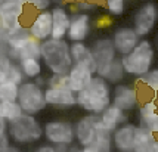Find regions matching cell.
<instances>
[{
  "instance_id": "cell-35",
  "label": "cell",
  "mask_w": 158,
  "mask_h": 152,
  "mask_svg": "<svg viewBox=\"0 0 158 152\" xmlns=\"http://www.w3.org/2000/svg\"><path fill=\"white\" fill-rule=\"evenodd\" d=\"M39 151L40 152H55V146L52 145V143H49V145H41L39 148Z\"/></svg>"
},
{
  "instance_id": "cell-36",
  "label": "cell",
  "mask_w": 158,
  "mask_h": 152,
  "mask_svg": "<svg viewBox=\"0 0 158 152\" xmlns=\"http://www.w3.org/2000/svg\"><path fill=\"white\" fill-rule=\"evenodd\" d=\"M9 2H16V3H22V5L27 3V0H9Z\"/></svg>"
},
{
  "instance_id": "cell-14",
  "label": "cell",
  "mask_w": 158,
  "mask_h": 152,
  "mask_svg": "<svg viewBox=\"0 0 158 152\" xmlns=\"http://www.w3.org/2000/svg\"><path fill=\"white\" fill-rule=\"evenodd\" d=\"M111 40L114 43V47L117 50L118 56H123L127 55L131 49L138 44L140 37L133 30V27H120L114 31Z\"/></svg>"
},
{
  "instance_id": "cell-24",
  "label": "cell",
  "mask_w": 158,
  "mask_h": 152,
  "mask_svg": "<svg viewBox=\"0 0 158 152\" xmlns=\"http://www.w3.org/2000/svg\"><path fill=\"white\" fill-rule=\"evenodd\" d=\"M40 43L41 42H39V40H35V39L31 37L24 47H21V49H9L7 56H9L10 59L18 61V62H19L21 59H24V58H28V56L40 58Z\"/></svg>"
},
{
  "instance_id": "cell-19",
  "label": "cell",
  "mask_w": 158,
  "mask_h": 152,
  "mask_svg": "<svg viewBox=\"0 0 158 152\" xmlns=\"http://www.w3.org/2000/svg\"><path fill=\"white\" fill-rule=\"evenodd\" d=\"M95 76V72L86 65L81 64H73V67L68 71V78H69V90H73L74 93H78L83 90L87 84L90 83L92 77Z\"/></svg>"
},
{
  "instance_id": "cell-6",
  "label": "cell",
  "mask_w": 158,
  "mask_h": 152,
  "mask_svg": "<svg viewBox=\"0 0 158 152\" xmlns=\"http://www.w3.org/2000/svg\"><path fill=\"white\" fill-rule=\"evenodd\" d=\"M43 136L48 140V143L56 145H73L76 140L74 125L65 120H53L48 121L43 127Z\"/></svg>"
},
{
  "instance_id": "cell-27",
  "label": "cell",
  "mask_w": 158,
  "mask_h": 152,
  "mask_svg": "<svg viewBox=\"0 0 158 152\" xmlns=\"http://www.w3.org/2000/svg\"><path fill=\"white\" fill-rule=\"evenodd\" d=\"M124 76H126V72H124L123 64H121V58L118 56L117 59L110 65V68L105 71V74H103L102 77L106 80V81H110V83L114 86V84L123 81Z\"/></svg>"
},
{
  "instance_id": "cell-18",
  "label": "cell",
  "mask_w": 158,
  "mask_h": 152,
  "mask_svg": "<svg viewBox=\"0 0 158 152\" xmlns=\"http://www.w3.org/2000/svg\"><path fill=\"white\" fill-rule=\"evenodd\" d=\"M50 14H52V39H67V33H68V27H69V16L68 10L62 5H56L50 9Z\"/></svg>"
},
{
  "instance_id": "cell-5",
  "label": "cell",
  "mask_w": 158,
  "mask_h": 152,
  "mask_svg": "<svg viewBox=\"0 0 158 152\" xmlns=\"http://www.w3.org/2000/svg\"><path fill=\"white\" fill-rule=\"evenodd\" d=\"M18 102L24 112L35 115L40 111H43L48 104L44 99V90L41 86L35 81H27V83L19 84V92H18Z\"/></svg>"
},
{
  "instance_id": "cell-39",
  "label": "cell",
  "mask_w": 158,
  "mask_h": 152,
  "mask_svg": "<svg viewBox=\"0 0 158 152\" xmlns=\"http://www.w3.org/2000/svg\"><path fill=\"white\" fill-rule=\"evenodd\" d=\"M2 2H5V0H0V3H2Z\"/></svg>"
},
{
  "instance_id": "cell-20",
  "label": "cell",
  "mask_w": 158,
  "mask_h": 152,
  "mask_svg": "<svg viewBox=\"0 0 158 152\" xmlns=\"http://www.w3.org/2000/svg\"><path fill=\"white\" fill-rule=\"evenodd\" d=\"M69 53L73 58V64L86 65L96 74V62H95L90 46H87L84 42H73L69 44Z\"/></svg>"
},
{
  "instance_id": "cell-12",
  "label": "cell",
  "mask_w": 158,
  "mask_h": 152,
  "mask_svg": "<svg viewBox=\"0 0 158 152\" xmlns=\"http://www.w3.org/2000/svg\"><path fill=\"white\" fill-rule=\"evenodd\" d=\"M92 33V19L87 12H77L69 16V27L67 33L68 42H86Z\"/></svg>"
},
{
  "instance_id": "cell-33",
  "label": "cell",
  "mask_w": 158,
  "mask_h": 152,
  "mask_svg": "<svg viewBox=\"0 0 158 152\" xmlns=\"http://www.w3.org/2000/svg\"><path fill=\"white\" fill-rule=\"evenodd\" d=\"M6 131H7V123L6 120L0 118V143L6 140Z\"/></svg>"
},
{
  "instance_id": "cell-30",
  "label": "cell",
  "mask_w": 158,
  "mask_h": 152,
  "mask_svg": "<svg viewBox=\"0 0 158 152\" xmlns=\"http://www.w3.org/2000/svg\"><path fill=\"white\" fill-rule=\"evenodd\" d=\"M127 2L126 0H105V10L111 16H121L126 12Z\"/></svg>"
},
{
  "instance_id": "cell-17",
  "label": "cell",
  "mask_w": 158,
  "mask_h": 152,
  "mask_svg": "<svg viewBox=\"0 0 158 152\" xmlns=\"http://www.w3.org/2000/svg\"><path fill=\"white\" fill-rule=\"evenodd\" d=\"M28 31H30V35L39 42L49 39L52 34V14H50V10L49 9L39 10L35 14L33 22L30 24Z\"/></svg>"
},
{
  "instance_id": "cell-11",
  "label": "cell",
  "mask_w": 158,
  "mask_h": 152,
  "mask_svg": "<svg viewBox=\"0 0 158 152\" xmlns=\"http://www.w3.org/2000/svg\"><path fill=\"white\" fill-rule=\"evenodd\" d=\"M25 12V5L22 3H16V2H9L5 0L0 3V22H2V28L10 33V31H16L22 28V15Z\"/></svg>"
},
{
  "instance_id": "cell-34",
  "label": "cell",
  "mask_w": 158,
  "mask_h": 152,
  "mask_svg": "<svg viewBox=\"0 0 158 152\" xmlns=\"http://www.w3.org/2000/svg\"><path fill=\"white\" fill-rule=\"evenodd\" d=\"M78 5V9L83 10V12H89V10H93V9H96V5H93V3H89V2H80V3H77Z\"/></svg>"
},
{
  "instance_id": "cell-28",
  "label": "cell",
  "mask_w": 158,
  "mask_h": 152,
  "mask_svg": "<svg viewBox=\"0 0 158 152\" xmlns=\"http://www.w3.org/2000/svg\"><path fill=\"white\" fill-rule=\"evenodd\" d=\"M138 83H140L142 86H145L148 90H151L152 93H158V68L152 67L148 72H145L143 76H140L136 78Z\"/></svg>"
},
{
  "instance_id": "cell-2",
  "label": "cell",
  "mask_w": 158,
  "mask_h": 152,
  "mask_svg": "<svg viewBox=\"0 0 158 152\" xmlns=\"http://www.w3.org/2000/svg\"><path fill=\"white\" fill-rule=\"evenodd\" d=\"M40 59L52 74H68L73 67V58L69 53V43L62 39L49 37L40 43Z\"/></svg>"
},
{
  "instance_id": "cell-7",
  "label": "cell",
  "mask_w": 158,
  "mask_h": 152,
  "mask_svg": "<svg viewBox=\"0 0 158 152\" xmlns=\"http://www.w3.org/2000/svg\"><path fill=\"white\" fill-rule=\"evenodd\" d=\"M158 22V5L154 2H145L142 6L133 15V30L138 33V35L146 37L155 30Z\"/></svg>"
},
{
  "instance_id": "cell-25",
  "label": "cell",
  "mask_w": 158,
  "mask_h": 152,
  "mask_svg": "<svg viewBox=\"0 0 158 152\" xmlns=\"http://www.w3.org/2000/svg\"><path fill=\"white\" fill-rule=\"evenodd\" d=\"M19 68L24 77L35 78V77L41 76V59L40 58H33V56L24 58L19 61Z\"/></svg>"
},
{
  "instance_id": "cell-16",
  "label": "cell",
  "mask_w": 158,
  "mask_h": 152,
  "mask_svg": "<svg viewBox=\"0 0 158 152\" xmlns=\"http://www.w3.org/2000/svg\"><path fill=\"white\" fill-rule=\"evenodd\" d=\"M138 125L130 124L129 121L118 125L112 131V145L118 152H133V142H135V131Z\"/></svg>"
},
{
  "instance_id": "cell-23",
  "label": "cell",
  "mask_w": 158,
  "mask_h": 152,
  "mask_svg": "<svg viewBox=\"0 0 158 152\" xmlns=\"http://www.w3.org/2000/svg\"><path fill=\"white\" fill-rule=\"evenodd\" d=\"M84 152H111L114 151V145H112V131H110L105 125H103L96 139L93 140V143L89 146L83 148Z\"/></svg>"
},
{
  "instance_id": "cell-21",
  "label": "cell",
  "mask_w": 158,
  "mask_h": 152,
  "mask_svg": "<svg viewBox=\"0 0 158 152\" xmlns=\"http://www.w3.org/2000/svg\"><path fill=\"white\" fill-rule=\"evenodd\" d=\"M133 152H158V140L155 133L138 125L135 131Z\"/></svg>"
},
{
  "instance_id": "cell-32",
  "label": "cell",
  "mask_w": 158,
  "mask_h": 152,
  "mask_svg": "<svg viewBox=\"0 0 158 152\" xmlns=\"http://www.w3.org/2000/svg\"><path fill=\"white\" fill-rule=\"evenodd\" d=\"M53 2L52 0H27V5L35 10H46L50 7Z\"/></svg>"
},
{
  "instance_id": "cell-1",
  "label": "cell",
  "mask_w": 158,
  "mask_h": 152,
  "mask_svg": "<svg viewBox=\"0 0 158 152\" xmlns=\"http://www.w3.org/2000/svg\"><path fill=\"white\" fill-rule=\"evenodd\" d=\"M111 86L112 84L106 81L103 77L95 74L90 83L78 93H76L77 105L87 114L99 115L108 105H111V92H112Z\"/></svg>"
},
{
  "instance_id": "cell-26",
  "label": "cell",
  "mask_w": 158,
  "mask_h": 152,
  "mask_svg": "<svg viewBox=\"0 0 158 152\" xmlns=\"http://www.w3.org/2000/svg\"><path fill=\"white\" fill-rule=\"evenodd\" d=\"M24 114L18 101H0V118L12 121Z\"/></svg>"
},
{
  "instance_id": "cell-15",
  "label": "cell",
  "mask_w": 158,
  "mask_h": 152,
  "mask_svg": "<svg viewBox=\"0 0 158 152\" xmlns=\"http://www.w3.org/2000/svg\"><path fill=\"white\" fill-rule=\"evenodd\" d=\"M139 125L158 134V102L157 97H151L139 105Z\"/></svg>"
},
{
  "instance_id": "cell-9",
  "label": "cell",
  "mask_w": 158,
  "mask_h": 152,
  "mask_svg": "<svg viewBox=\"0 0 158 152\" xmlns=\"http://www.w3.org/2000/svg\"><path fill=\"white\" fill-rule=\"evenodd\" d=\"M102 127L103 124L101 123V118L96 114H87L81 117L74 125L77 143L81 148H86L90 143H93V140L96 139Z\"/></svg>"
},
{
  "instance_id": "cell-37",
  "label": "cell",
  "mask_w": 158,
  "mask_h": 152,
  "mask_svg": "<svg viewBox=\"0 0 158 152\" xmlns=\"http://www.w3.org/2000/svg\"><path fill=\"white\" fill-rule=\"evenodd\" d=\"M155 42H157L155 44H157V50H158V34H157V40H155Z\"/></svg>"
},
{
  "instance_id": "cell-8",
  "label": "cell",
  "mask_w": 158,
  "mask_h": 152,
  "mask_svg": "<svg viewBox=\"0 0 158 152\" xmlns=\"http://www.w3.org/2000/svg\"><path fill=\"white\" fill-rule=\"evenodd\" d=\"M92 53L96 62V74L102 77L105 74V71L110 68V65L118 58V53L114 43L110 37H102L93 42V44L90 46Z\"/></svg>"
},
{
  "instance_id": "cell-31",
  "label": "cell",
  "mask_w": 158,
  "mask_h": 152,
  "mask_svg": "<svg viewBox=\"0 0 158 152\" xmlns=\"http://www.w3.org/2000/svg\"><path fill=\"white\" fill-rule=\"evenodd\" d=\"M7 80H10V81H14L19 86L22 81H24V74H22V71H21L19 65H10V68L7 71Z\"/></svg>"
},
{
  "instance_id": "cell-40",
  "label": "cell",
  "mask_w": 158,
  "mask_h": 152,
  "mask_svg": "<svg viewBox=\"0 0 158 152\" xmlns=\"http://www.w3.org/2000/svg\"><path fill=\"white\" fill-rule=\"evenodd\" d=\"M0 56H2V50H0Z\"/></svg>"
},
{
  "instance_id": "cell-38",
  "label": "cell",
  "mask_w": 158,
  "mask_h": 152,
  "mask_svg": "<svg viewBox=\"0 0 158 152\" xmlns=\"http://www.w3.org/2000/svg\"><path fill=\"white\" fill-rule=\"evenodd\" d=\"M0 31H2V22H0Z\"/></svg>"
},
{
  "instance_id": "cell-3",
  "label": "cell",
  "mask_w": 158,
  "mask_h": 152,
  "mask_svg": "<svg viewBox=\"0 0 158 152\" xmlns=\"http://www.w3.org/2000/svg\"><path fill=\"white\" fill-rule=\"evenodd\" d=\"M124 72L131 77H140L148 72L155 64V47L146 37H142L139 43L127 55L120 56Z\"/></svg>"
},
{
  "instance_id": "cell-22",
  "label": "cell",
  "mask_w": 158,
  "mask_h": 152,
  "mask_svg": "<svg viewBox=\"0 0 158 152\" xmlns=\"http://www.w3.org/2000/svg\"><path fill=\"white\" fill-rule=\"evenodd\" d=\"M99 118H101V123H102L110 131H114L118 125L124 124L129 121V117H127V112L123 109H120L115 105H108L105 109L99 114Z\"/></svg>"
},
{
  "instance_id": "cell-29",
  "label": "cell",
  "mask_w": 158,
  "mask_h": 152,
  "mask_svg": "<svg viewBox=\"0 0 158 152\" xmlns=\"http://www.w3.org/2000/svg\"><path fill=\"white\" fill-rule=\"evenodd\" d=\"M19 86L10 80L0 83V101H18Z\"/></svg>"
},
{
  "instance_id": "cell-10",
  "label": "cell",
  "mask_w": 158,
  "mask_h": 152,
  "mask_svg": "<svg viewBox=\"0 0 158 152\" xmlns=\"http://www.w3.org/2000/svg\"><path fill=\"white\" fill-rule=\"evenodd\" d=\"M140 102L139 92L135 86L127 83H117L114 84L112 92H111V104L118 106L120 109L126 111L127 114L136 109Z\"/></svg>"
},
{
  "instance_id": "cell-13",
  "label": "cell",
  "mask_w": 158,
  "mask_h": 152,
  "mask_svg": "<svg viewBox=\"0 0 158 152\" xmlns=\"http://www.w3.org/2000/svg\"><path fill=\"white\" fill-rule=\"evenodd\" d=\"M44 99L46 104L59 108V109H68L77 105V96L73 90L62 89V87H46L44 89Z\"/></svg>"
},
{
  "instance_id": "cell-4",
  "label": "cell",
  "mask_w": 158,
  "mask_h": 152,
  "mask_svg": "<svg viewBox=\"0 0 158 152\" xmlns=\"http://www.w3.org/2000/svg\"><path fill=\"white\" fill-rule=\"evenodd\" d=\"M7 136L18 145H28L39 142L43 136V129L34 115L24 112L22 115L7 123Z\"/></svg>"
}]
</instances>
